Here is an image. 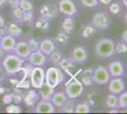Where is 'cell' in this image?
<instances>
[{
  "instance_id": "1",
  "label": "cell",
  "mask_w": 127,
  "mask_h": 114,
  "mask_svg": "<svg viewBox=\"0 0 127 114\" xmlns=\"http://www.w3.org/2000/svg\"><path fill=\"white\" fill-rule=\"evenodd\" d=\"M24 63L25 59L17 56L16 54H8L3 60L2 67L8 75L12 76L21 70L22 67L24 66Z\"/></svg>"
},
{
  "instance_id": "2",
  "label": "cell",
  "mask_w": 127,
  "mask_h": 114,
  "mask_svg": "<svg viewBox=\"0 0 127 114\" xmlns=\"http://www.w3.org/2000/svg\"><path fill=\"white\" fill-rule=\"evenodd\" d=\"M115 41L111 38L99 39L96 44V54L101 58H108L115 53Z\"/></svg>"
},
{
  "instance_id": "3",
  "label": "cell",
  "mask_w": 127,
  "mask_h": 114,
  "mask_svg": "<svg viewBox=\"0 0 127 114\" xmlns=\"http://www.w3.org/2000/svg\"><path fill=\"white\" fill-rule=\"evenodd\" d=\"M64 80V73L56 67H50L45 73V84L51 87H55Z\"/></svg>"
},
{
  "instance_id": "4",
  "label": "cell",
  "mask_w": 127,
  "mask_h": 114,
  "mask_svg": "<svg viewBox=\"0 0 127 114\" xmlns=\"http://www.w3.org/2000/svg\"><path fill=\"white\" fill-rule=\"evenodd\" d=\"M85 90V86L76 78H72L65 84V94L69 99L79 98Z\"/></svg>"
},
{
  "instance_id": "5",
  "label": "cell",
  "mask_w": 127,
  "mask_h": 114,
  "mask_svg": "<svg viewBox=\"0 0 127 114\" xmlns=\"http://www.w3.org/2000/svg\"><path fill=\"white\" fill-rule=\"evenodd\" d=\"M46 71L42 67H33L31 71V85L34 88H41L45 84Z\"/></svg>"
},
{
  "instance_id": "6",
  "label": "cell",
  "mask_w": 127,
  "mask_h": 114,
  "mask_svg": "<svg viewBox=\"0 0 127 114\" xmlns=\"http://www.w3.org/2000/svg\"><path fill=\"white\" fill-rule=\"evenodd\" d=\"M110 73L105 67L100 66L93 71V83L98 85H105L110 81Z\"/></svg>"
},
{
  "instance_id": "7",
  "label": "cell",
  "mask_w": 127,
  "mask_h": 114,
  "mask_svg": "<svg viewBox=\"0 0 127 114\" xmlns=\"http://www.w3.org/2000/svg\"><path fill=\"white\" fill-rule=\"evenodd\" d=\"M58 11L66 16L73 17L77 13V7L72 0H61L59 2Z\"/></svg>"
},
{
  "instance_id": "8",
  "label": "cell",
  "mask_w": 127,
  "mask_h": 114,
  "mask_svg": "<svg viewBox=\"0 0 127 114\" xmlns=\"http://www.w3.org/2000/svg\"><path fill=\"white\" fill-rule=\"evenodd\" d=\"M92 26L96 30L104 31L109 27V18L104 12H97L93 16Z\"/></svg>"
},
{
  "instance_id": "9",
  "label": "cell",
  "mask_w": 127,
  "mask_h": 114,
  "mask_svg": "<svg viewBox=\"0 0 127 114\" xmlns=\"http://www.w3.org/2000/svg\"><path fill=\"white\" fill-rule=\"evenodd\" d=\"M88 58V52L85 47H76L71 52V61L76 64H84Z\"/></svg>"
},
{
  "instance_id": "10",
  "label": "cell",
  "mask_w": 127,
  "mask_h": 114,
  "mask_svg": "<svg viewBox=\"0 0 127 114\" xmlns=\"http://www.w3.org/2000/svg\"><path fill=\"white\" fill-rule=\"evenodd\" d=\"M40 15L41 17L49 21L51 19H54L55 17H57L58 9L53 4H44L40 8Z\"/></svg>"
},
{
  "instance_id": "11",
  "label": "cell",
  "mask_w": 127,
  "mask_h": 114,
  "mask_svg": "<svg viewBox=\"0 0 127 114\" xmlns=\"http://www.w3.org/2000/svg\"><path fill=\"white\" fill-rule=\"evenodd\" d=\"M108 83H109L108 89L112 94L119 95L125 89V83L122 79V77H115Z\"/></svg>"
},
{
  "instance_id": "12",
  "label": "cell",
  "mask_w": 127,
  "mask_h": 114,
  "mask_svg": "<svg viewBox=\"0 0 127 114\" xmlns=\"http://www.w3.org/2000/svg\"><path fill=\"white\" fill-rule=\"evenodd\" d=\"M28 59L32 67H42L47 62V55L38 49L35 51H32Z\"/></svg>"
},
{
  "instance_id": "13",
  "label": "cell",
  "mask_w": 127,
  "mask_h": 114,
  "mask_svg": "<svg viewBox=\"0 0 127 114\" xmlns=\"http://www.w3.org/2000/svg\"><path fill=\"white\" fill-rule=\"evenodd\" d=\"M108 71L110 73V76L115 78V77H122L124 75V65L122 61H113L110 63V65L108 67Z\"/></svg>"
},
{
  "instance_id": "14",
  "label": "cell",
  "mask_w": 127,
  "mask_h": 114,
  "mask_svg": "<svg viewBox=\"0 0 127 114\" xmlns=\"http://www.w3.org/2000/svg\"><path fill=\"white\" fill-rule=\"evenodd\" d=\"M16 39L15 37L11 36L10 34H5L2 35L1 41H0V47L6 52H10V51H13V49L15 47Z\"/></svg>"
},
{
  "instance_id": "15",
  "label": "cell",
  "mask_w": 127,
  "mask_h": 114,
  "mask_svg": "<svg viewBox=\"0 0 127 114\" xmlns=\"http://www.w3.org/2000/svg\"><path fill=\"white\" fill-rule=\"evenodd\" d=\"M13 51L17 56H19L25 60L29 58V56L32 52V50H31L27 42H16Z\"/></svg>"
},
{
  "instance_id": "16",
  "label": "cell",
  "mask_w": 127,
  "mask_h": 114,
  "mask_svg": "<svg viewBox=\"0 0 127 114\" xmlns=\"http://www.w3.org/2000/svg\"><path fill=\"white\" fill-rule=\"evenodd\" d=\"M35 112L36 113H54L55 107L50 101L41 100L35 108Z\"/></svg>"
},
{
  "instance_id": "17",
  "label": "cell",
  "mask_w": 127,
  "mask_h": 114,
  "mask_svg": "<svg viewBox=\"0 0 127 114\" xmlns=\"http://www.w3.org/2000/svg\"><path fill=\"white\" fill-rule=\"evenodd\" d=\"M56 49L55 44L51 39H44L39 43V50L42 51L44 54H46L47 56L50 54L54 49Z\"/></svg>"
},
{
  "instance_id": "18",
  "label": "cell",
  "mask_w": 127,
  "mask_h": 114,
  "mask_svg": "<svg viewBox=\"0 0 127 114\" xmlns=\"http://www.w3.org/2000/svg\"><path fill=\"white\" fill-rule=\"evenodd\" d=\"M68 98L66 96V94L63 91H59V92H54L52 95V97L50 99V102L52 103V105L56 108H62L64 106V104L66 102Z\"/></svg>"
},
{
  "instance_id": "19",
  "label": "cell",
  "mask_w": 127,
  "mask_h": 114,
  "mask_svg": "<svg viewBox=\"0 0 127 114\" xmlns=\"http://www.w3.org/2000/svg\"><path fill=\"white\" fill-rule=\"evenodd\" d=\"M53 93H54V87H49L46 84H44V86L41 88H39V95L42 98V100L50 101Z\"/></svg>"
},
{
  "instance_id": "20",
  "label": "cell",
  "mask_w": 127,
  "mask_h": 114,
  "mask_svg": "<svg viewBox=\"0 0 127 114\" xmlns=\"http://www.w3.org/2000/svg\"><path fill=\"white\" fill-rule=\"evenodd\" d=\"M93 71L94 70H85L82 73L81 82L84 86H91L93 84Z\"/></svg>"
},
{
  "instance_id": "21",
  "label": "cell",
  "mask_w": 127,
  "mask_h": 114,
  "mask_svg": "<svg viewBox=\"0 0 127 114\" xmlns=\"http://www.w3.org/2000/svg\"><path fill=\"white\" fill-rule=\"evenodd\" d=\"M7 33L8 34H10L13 37H19L21 36L22 33H23V31L22 29L17 24H14V23H11L9 24V26L7 27Z\"/></svg>"
},
{
  "instance_id": "22",
  "label": "cell",
  "mask_w": 127,
  "mask_h": 114,
  "mask_svg": "<svg viewBox=\"0 0 127 114\" xmlns=\"http://www.w3.org/2000/svg\"><path fill=\"white\" fill-rule=\"evenodd\" d=\"M105 105L108 109H118L119 107V98L115 94H112L111 95H108L105 99Z\"/></svg>"
},
{
  "instance_id": "23",
  "label": "cell",
  "mask_w": 127,
  "mask_h": 114,
  "mask_svg": "<svg viewBox=\"0 0 127 114\" xmlns=\"http://www.w3.org/2000/svg\"><path fill=\"white\" fill-rule=\"evenodd\" d=\"M62 27H63L64 32L67 33H71L74 29V20L72 19V17L68 16L67 18H65L62 24Z\"/></svg>"
},
{
  "instance_id": "24",
  "label": "cell",
  "mask_w": 127,
  "mask_h": 114,
  "mask_svg": "<svg viewBox=\"0 0 127 114\" xmlns=\"http://www.w3.org/2000/svg\"><path fill=\"white\" fill-rule=\"evenodd\" d=\"M35 27L36 29L42 31V32H47L49 30V21L41 17L40 19H38L36 23H35Z\"/></svg>"
},
{
  "instance_id": "25",
  "label": "cell",
  "mask_w": 127,
  "mask_h": 114,
  "mask_svg": "<svg viewBox=\"0 0 127 114\" xmlns=\"http://www.w3.org/2000/svg\"><path fill=\"white\" fill-rule=\"evenodd\" d=\"M75 102L74 99H67L66 102L64 104V106L62 107V111L63 112H67V113H72L74 112L75 109Z\"/></svg>"
},
{
  "instance_id": "26",
  "label": "cell",
  "mask_w": 127,
  "mask_h": 114,
  "mask_svg": "<svg viewBox=\"0 0 127 114\" xmlns=\"http://www.w3.org/2000/svg\"><path fill=\"white\" fill-rule=\"evenodd\" d=\"M55 40L56 42L59 44V45H62V46H64L68 43L69 41V35L67 33L65 32H61L57 34V36L55 37Z\"/></svg>"
},
{
  "instance_id": "27",
  "label": "cell",
  "mask_w": 127,
  "mask_h": 114,
  "mask_svg": "<svg viewBox=\"0 0 127 114\" xmlns=\"http://www.w3.org/2000/svg\"><path fill=\"white\" fill-rule=\"evenodd\" d=\"M18 7L24 11H32L33 10V4L30 0H20Z\"/></svg>"
},
{
  "instance_id": "28",
  "label": "cell",
  "mask_w": 127,
  "mask_h": 114,
  "mask_svg": "<svg viewBox=\"0 0 127 114\" xmlns=\"http://www.w3.org/2000/svg\"><path fill=\"white\" fill-rule=\"evenodd\" d=\"M36 100H37V93L33 90H31L25 97V103L27 106H32L36 102Z\"/></svg>"
},
{
  "instance_id": "29",
  "label": "cell",
  "mask_w": 127,
  "mask_h": 114,
  "mask_svg": "<svg viewBox=\"0 0 127 114\" xmlns=\"http://www.w3.org/2000/svg\"><path fill=\"white\" fill-rule=\"evenodd\" d=\"M74 112L76 113H89L90 107L87 103H81L75 106Z\"/></svg>"
},
{
  "instance_id": "30",
  "label": "cell",
  "mask_w": 127,
  "mask_h": 114,
  "mask_svg": "<svg viewBox=\"0 0 127 114\" xmlns=\"http://www.w3.org/2000/svg\"><path fill=\"white\" fill-rule=\"evenodd\" d=\"M96 29L92 25H89V26H85L83 31H82V37L84 38H90L92 37L95 33Z\"/></svg>"
},
{
  "instance_id": "31",
  "label": "cell",
  "mask_w": 127,
  "mask_h": 114,
  "mask_svg": "<svg viewBox=\"0 0 127 114\" xmlns=\"http://www.w3.org/2000/svg\"><path fill=\"white\" fill-rule=\"evenodd\" d=\"M59 65L61 66V68L63 69L64 71H71V69H73L74 68V65H73V62L71 61V60L69 59H63L60 61V63H59Z\"/></svg>"
},
{
  "instance_id": "32",
  "label": "cell",
  "mask_w": 127,
  "mask_h": 114,
  "mask_svg": "<svg viewBox=\"0 0 127 114\" xmlns=\"http://www.w3.org/2000/svg\"><path fill=\"white\" fill-rule=\"evenodd\" d=\"M49 56V59H50V62L53 63V64H59L60 61L62 60L63 56H62V53L59 51V50H56V49L53 50L50 54L48 55Z\"/></svg>"
},
{
  "instance_id": "33",
  "label": "cell",
  "mask_w": 127,
  "mask_h": 114,
  "mask_svg": "<svg viewBox=\"0 0 127 114\" xmlns=\"http://www.w3.org/2000/svg\"><path fill=\"white\" fill-rule=\"evenodd\" d=\"M119 107L122 109H126L127 108V92L126 91H122L121 94H119Z\"/></svg>"
},
{
  "instance_id": "34",
  "label": "cell",
  "mask_w": 127,
  "mask_h": 114,
  "mask_svg": "<svg viewBox=\"0 0 127 114\" xmlns=\"http://www.w3.org/2000/svg\"><path fill=\"white\" fill-rule=\"evenodd\" d=\"M27 43H28V45H29V47H30V49H31L32 51H35V50L39 49V43L40 42H38L37 39H35V38H30Z\"/></svg>"
},
{
  "instance_id": "35",
  "label": "cell",
  "mask_w": 127,
  "mask_h": 114,
  "mask_svg": "<svg viewBox=\"0 0 127 114\" xmlns=\"http://www.w3.org/2000/svg\"><path fill=\"white\" fill-rule=\"evenodd\" d=\"M21 20L23 22H25V23H32L33 21V13H32V11H24Z\"/></svg>"
},
{
  "instance_id": "36",
  "label": "cell",
  "mask_w": 127,
  "mask_h": 114,
  "mask_svg": "<svg viewBox=\"0 0 127 114\" xmlns=\"http://www.w3.org/2000/svg\"><path fill=\"white\" fill-rule=\"evenodd\" d=\"M109 11L112 14H118L120 13L121 11V5L118 3V2H115V3H112L110 7H109Z\"/></svg>"
},
{
  "instance_id": "37",
  "label": "cell",
  "mask_w": 127,
  "mask_h": 114,
  "mask_svg": "<svg viewBox=\"0 0 127 114\" xmlns=\"http://www.w3.org/2000/svg\"><path fill=\"white\" fill-rule=\"evenodd\" d=\"M127 50V47L126 44L124 42H121L118 45L115 46V52H118V53H123V52H126Z\"/></svg>"
},
{
  "instance_id": "38",
  "label": "cell",
  "mask_w": 127,
  "mask_h": 114,
  "mask_svg": "<svg viewBox=\"0 0 127 114\" xmlns=\"http://www.w3.org/2000/svg\"><path fill=\"white\" fill-rule=\"evenodd\" d=\"M13 11H12V15L14 18L18 19V20H21L22 16H23V13H24V11H22L19 7H15V8H12Z\"/></svg>"
},
{
  "instance_id": "39",
  "label": "cell",
  "mask_w": 127,
  "mask_h": 114,
  "mask_svg": "<svg viewBox=\"0 0 127 114\" xmlns=\"http://www.w3.org/2000/svg\"><path fill=\"white\" fill-rule=\"evenodd\" d=\"M81 3L85 7H87V8H93V7H96L98 5V0H80Z\"/></svg>"
},
{
  "instance_id": "40",
  "label": "cell",
  "mask_w": 127,
  "mask_h": 114,
  "mask_svg": "<svg viewBox=\"0 0 127 114\" xmlns=\"http://www.w3.org/2000/svg\"><path fill=\"white\" fill-rule=\"evenodd\" d=\"M7 112H9V113H19V112H21V109H20V107H18L16 105H11V106L7 108Z\"/></svg>"
},
{
  "instance_id": "41",
  "label": "cell",
  "mask_w": 127,
  "mask_h": 114,
  "mask_svg": "<svg viewBox=\"0 0 127 114\" xmlns=\"http://www.w3.org/2000/svg\"><path fill=\"white\" fill-rule=\"evenodd\" d=\"M19 1L20 0H6V3H8V5L11 8H15V7H18Z\"/></svg>"
},
{
  "instance_id": "42",
  "label": "cell",
  "mask_w": 127,
  "mask_h": 114,
  "mask_svg": "<svg viewBox=\"0 0 127 114\" xmlns=\"http://www.w3.org/2000/svg\"><path fill=\"white\" fill-rule=\"evenodd\" d=\"M11 101H12V97H11V95H5L4 98H3V102L6 104L11 103Z\"/></svg>"
},
{
  "instance_id": "43",
  "label": "cell",
  "mask_w": 127,
  "mask_h": 114,
  "mask_svg": "<svg viewBox=\"0 0 127 114\" xmlns=\"http://www.w3.org/2000/svg\"><path fill=\"white\" fill-rule=\"evenodd\" d=\"M5 25H6L5 18L0 14V30H2L3 28H5Z\"/></svg>"
},
{
  "instance_id": "44",
  "label": "cell",
  "mask_w": 127,
  "mask_h": 114,
  "mask_svg": "<svg viewBox=\"0 0 127 114\" xmlns=\"http://www.w3.org/2000/svg\"><path fill=\"white\" fill-rule=\"evenodd\" d=\"M113 0H98V2H100L102 5H110Z\"/></svg>"
},
{
  "instance_id": "45",
  "label": "cell",
  "mask_w": 127,
  "mask_h": 114,
  "mask_svg": "<svg viewBox=\"0 0 127 114\" xmlns=\"http://www.w3.org/2000/svg\"><path fill=\"white\" fill-rule=\"evenodd\" d=\"M126 33H127V32L125 31V32L123 33V35H122V40H123L124 43H126Z\"/></svg>"
},
{
  "instance_id": "46",
  "label": "cell",
  "mask_w": 127,
  "mask_h": 114,
  "mask_svg": "<svg viewBox=\"0 0 127 114\" xmlns=\"http://www.w3.org/2000/svg\"><path fill=\"white\" fill-rule=\"evenodd\" d=\"M6 4V0H0V8Z\"/></svg>"
},
{
  "instance_id": "47",
  "label": "cell",
  "mask_w": 127,
  "mask_h": 114,
  "mask_svg": "<svg viewBox=\"0 0 127 114\" xmlns=\"http://www.w3.org/2000/svg\"><path fill=\"white\" fill-rule=\"evenodd\" d=\"M3 54H4V50L1 49V47H0V58L3 57Z\"/></svg>"
},
{
  "instance_id": "48",
  "label": "cell",
  "mask_w": 127,
  "mask_h": 114,
  "mask_svg": "<svg viewBox=\"0 0 127 114\" xmlns=\"http://www.w3.org/2000/svg\"><path fill=\"white\" fill-rule=\"evenodd\" d=\"M122 4L124 6H127V0H122Z\"/></svg>"
},
{
  "instance_id": "49",
  "label": "cell",
  "mask_w": 127,
  "mask_h": 114,
  "mask_svg": "<svg viewBox=\"0 0 127 114\" xmlns=\"http://www.w3.org/2000/svg\"><path fill=\"white\" fill-rule=\"evenodd\" d=\"M2 35H3V33L1 32V30H0V41H1V38H2Z\"/></svg>"
}]
</instances>
